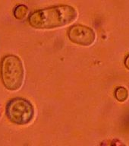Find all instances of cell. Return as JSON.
I'll use <instances>...</instances> for the list:
<instances>
[{
	"instance_id": "cell-2",
	"label": "cell",
	"mask_w": 129,
	"mask_h": 146,
	"mask_svg": "<svg viewBox=\"0 0 129 146\" xmlns=\"http://www.w3.org/2000/svg\"><path fill=\"white\" fill-rule=\"evenodd\" d=\"M1 77L5 87L11 91L21 88L24 78L22 62L18 57L9 55L1 62Z\"/></svg>"
},
{
	"instance_id": "cell-4",
	"label": "cell",
	"mask_w": 129,
	"mask_h": 146,
	"mask_svg": "<svg viewBox=\"0 0 129 146\" xmlns=\"http://www.w3.org/2000/svg\"><path fill=\"white\" fill-rule=\"evenodd\" d=\"M68 37L76 44L91 46L95 40V33L90 27L81 25H76L69 29Z\"/></svg>"
},
{
	"instance_id": "cell-5",
	"label": "cell",
	"mask_w": 129,
	"mask_h": 146,
	"mask_svg": "<svg viewBox=\"0 0 129 146\" xmlns=\"http://www.w3.org/2000/svg\"><path fill=\"white\" fill-rule=\"evenodd\" d=\"M27 12H28V9L27 8V6H25L24 5H20L15 9L14 15L17 19L21 20L27 16Z\"/></svg>"
},
{
	"instance_id": "cell-1",
	"label": "cell",
	"mask_w": 129,
	"mask_h": 146,
	"mask_svg": "<svg viewBox=\"0 0 129 146\" xmlns=\"http://www.w3.org/2000/svg\"><path fill=\"white\" fill-rule=\"evenodd\" d=\"M77 11L70 5H57L41 9L32 13L29 23L38 29H52L63 27L76 20Z\"/></svg>"
},
{
	"instance_id": "cell-6",
	"label": "cell",
	"mask_w": 129,
	"mask_h": 146,
	"mask_svg": "<svg viewBox=\"0 0 129 146\" xmlns=\"http://www.w3.org/2000/svg\"><path fill=\"white\" fill-rule=\"evenodd\" d=\"M116 97L119 101H125L128 97V92L125 88L119 87L116 91Z\"/></svg>"
},
{
	"instance_id": "cell-3",
	"label": "cell",
	"mask_w": 129,
	"mask_h": 146,
	"mask_svg": "<svg viewBox=\"0 0 129 146\" xmlns=\"http://www.w3.org/2000/svg\"><path fill=\"white\" fill-rule=\"evenodd\" d=\"M6 116L11 123L25 125L31 122L34 116L33 105L24 98H15L6 106Z\"/></svg>"
},
{
	"instance_id": "cell-7",
	"label": "cell",
	"mask_w": 129,
	"mask_h": 146,
	"mask_svg": "<svg viewBox=\"0 0 129 146\" xmlns=\"http://www.w3.org/2000/svg\"><path fill=\"white\" fill-rule=\"evenodd\" d=\"M125 66H126V67H127L128 68H129V56L126 58V59H125Z\"/></svg>"
}]
</instances>
